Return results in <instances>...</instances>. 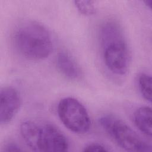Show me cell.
Returning a JSON list of instances; mask_svg holds the SVG:
<instances>
[{
  "label": "cell",
  "instance_id": "cell-8",
  "mask_svg": "<svg viewBox=\"0 0 152 152\" xmlns=\"http://www.w3.org/2000/svg\"><path fill=\"white\" fill-rule=\"evenodd\" d=\"M151 109L147 106L138 107L134 113L133 121L137 128L147 137H151Z\"/></svg>",
  "mask_w": 152,
  "mask_h": 152
},
{
  "label": "cell",
  "instance_id": "cell-5",
  "mask_svg": "<svg viewBox=\"0 0 152 152\" xmlns=\"http://www.w3.org/2000/svg\"><path fill=\"white\" fill-rule=\"evenodd\" d=\"M57 112L61 122L71 131L84 134L89 131L91 126L89 114L77 99L71 97L62 99L58 104Z\"/></svg>",
  "mask_w": 152,
  "mask_h": 152
},
{
  "label": "cell",
  "instance_id": "cell-12",
  "mask_svg": "<svg viewBox=\"0 0 152 152\" xmlns=\"http://www.w3.org/2000/svg\"><path fill=\"white\" fill-rule=\"evenodd\" d=\"M4 151H21L23 150L21 147L14 142H10L4 147Z\"/></svg>",
  "mask_w": 152,
  "mask_h": 152
},
{
  "label": "cell",
  "instance_id": "cell-7",
  "mask_svg": "<svg viewBox=\"0 0 152 152\" xmlns=\"http://www.w3.org/2000/svg\"><path fill=\"white\" fill-rule=\"evenodd\" d=\"M56 66L59 72L66 78L76 80L81 75V69L71 55L65 52H60L56 59Z\"/></svg>",
  "mask_w": 152,
  "mask_h": 152
},
{
  "label": "cell",
  "instance_id": "cell-10",
  "mask_svg": "<svg viewBox=\"0 0 152 152\" xmlns=\"http://www.w3.org/2000/svg\"><path fill=\"white\" fill-rule=\"evenodd\" d=\"M75 6L79 12L84 15H92L96 12L95 2L92 1H75Z\"/></svg>",
  "mask_w": 152,
  "mask_h": 152
},
{
  "label": "cell",
  "instance_id": "cell-13",
  "mask_svg": "<svg viewBox=\"0 0 152 152\" xmlns=\"http://www.w3.org/2000/svg\"><path fill=\"white\" fill-rule=\"evenodd\" d=\"M145 4H146V5H147L149 8H151V0H147L144 1Z\"/></svg>",
  "mask_w": 152,
  "mask_h": 152
},
{
  "label": "cell",
  "instance_id": "cell-4",
  "mask_svg": "<svg viewBox=\"0 0 152 152\" xmlns=\"http://www.w3.org/2000/svg\"><path fill=\"white\" fill-rule=\"evenodd\" d=\"M104 131L122 148L129 151H151V146L121 119L112 115H104L99 120Z\"/></svg>",
  "mask_w": 152,
  "mask_h": 152
},
{
  "label": "cell",
  "instance_id": "cell-3",
  "mask_svg": "<svg viewBox=\"0 0 152 152\" xmlns=\"http://www.w3.org/2000/svg\"><path fill=\"white\" fill-rule=\"evenodd\" d=\"M20 131L24 141L32 151H65L69 148L66 137L52 124L25 120L21 123Z\"/></svg>",
  "mask_w": 152,
  "mask_h": 152
},
{
  "label": "cell",
  "instance_id": "cell-11",
  "mask_svg": "<svg viewBox=\"0 0 152 152\" xmlns=\"http://www.w3.org/2000/svg\"><path fill=\"white\" fill-rule=\"evenodd\" d=\"M84 151H97V152H104V151H108L109 149L107 148L105 146L103 145L97 143V142H93L90 143L86 145L84 147V149L83 150Z\"/></svg>",
  "mask_w": 152,
  "mask_h": 152
},
{
  "label": "cell",
  "instance_id": "cell-2",
  "mask_svg": "<svg viewBox=\"0 0 152 152\" xmlns=\"http://www.w3.org/2000/svg\"><path fill=\"white\" fill-rule=\"evenodd\" d=\"M12 43L20 55L32 61L48 58L53 49V39L49 30L33 20L24 21L17 26L13 33Z\"/></svg>",
  "mask_w": 152,
  "mask_h": 152
},
{
  "label": "cell",
  "instance_id": "cell-6",
  "mask_svg": "<svg viewBox=\"0 0 152 152\" xmlns=\"http://www.w3.org/2000/svg\"><path fill=\"white\" fill-rule=\"evenodd\" d=\"M21 104V98L18 90L11 86H5L0 92V122L9 123L18 112Z\"/></svg>",
  "mask_w": 152,
  "mask_h": 152
},
{
  "label": "cell",
  "instance_id": "cell-9",
  "mask_svg": "<svg viewBox=\"0 0 152 152\" xmlns=\"http://www.w3.org/2000/svg\"><path fill=\"white\" fill-rule=\"evenodd\" d=\"M137 85L142 97L147 101L151 102L152 95L151 75L145 72L140 73L137 77Z\"/></svg>",
  "mask_w": 152,
  "mask_h": 152
},
{
  "label": "cell",
  "instance_id": "cell-1",
  "mask_svg": "<svg viewBox=\"0 0 152 152\" xmlns=\"http://www.w3.org/2000/svg\"><path fill=\"white\" fill-rule=\"evenodd\" d=\"M99 40L106 67L116 75H125L129 66L130 52L120 25L112 20L104 21L99 30Z\"/></svg>",
  "mask_w": 152,
  "mask_h": 152
}]
</instances>
